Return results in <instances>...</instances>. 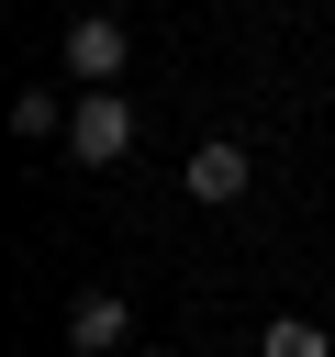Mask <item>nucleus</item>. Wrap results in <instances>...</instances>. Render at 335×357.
I'll use <instances>...</instances> for the list:
<instances>
[{"mask_svg":"<svg viewBox=\"0 0 335 357\" xmlns=\"http://www.w3.org/2000/svg\"><path fill=\"white\" fill-rule=\"evenodd\" d=\"M123 145H134V100H123V89H78V100H67V156H78V167H112Z\"/></svg>","mask_w":335,"mask_h":357,"instance_id":"1","label":"nucleus"},{"mask_svg":"<svg viewBox=\"0 0 335 357\" xmlns=\"http://www.w3.org/2000/svg\"><path fill=\"white\" fill-rule=\"evenodd\" d=\"M67 78H78V89H112V78H123V22H112V11H78V22H67Z\"/></svg>","mask_w":335,"mask_h":357,"instance_id":"2","label":"nucleus"},{"mask_svg":"<svg viewBox=\"0 0 335 357\" xmlns=\"http://www.w3.org/2000/svg\"><path fill=\"white\" fill-rule=\"evenodd\" d=\"M123 335H134V301L123 290H78L67 301V357H112Z\"/></svg>","mask_w":335,"mask_h":357,"instance_id":"3","label":"nucleus"},{"mask_svg":"<svg viewBox=\"0 0 335 357\" xmlns=\"http://www.w3.org/2000/svg\"><path fill=\"white\" fill-rule=\"evenodd\" d=\"M179 190H190V201H212V212H223V201H246V145H234V134H212V145H190V167H179Z\"/></svg>","mask_w":335,"mask_h":357,"instance_id":"4","label":"nucleus"},{"mask_svg":"<svg viewBox=\"0 0 335 357\" xmlns=\"http://www.w3.org/2000/svg\"><path fill=\"white\" fill-rule=\"evenodd\" d=\"M257 357H335V346H324V324H302V312H279V324L257 335Z\"/></svg>","mask_w":335,"mask_h":357,"instance_id":"5","label":"nucleus"},{"mask_svg":"<svg viewBox=\"0 0 335 357\" xmlns=\"http://www.w3.org/2000/svg\"><path fill=\"white\" fill-rule=\"evenodd\" d=\"M56 123H67L56 89H22V100H11V134H56Z\"/></svg>","mask_w":335,"mask_h":357,"instance_id":"6","label":"nucleus"}]
</instances>
